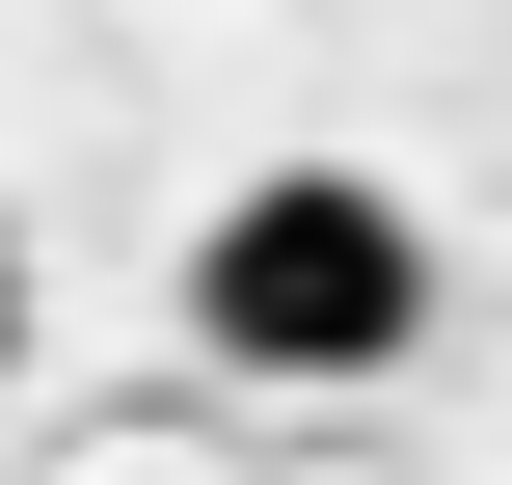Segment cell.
I'll return each mask as SVG.
<instances>
[{
	"instance_id": "1",
	"label": "cell",
	"mask_w": 512,
	"mask_h": 485,
	"mask_svg": "<svg viewBox=\"0 0 512 485\" xmlns=\"http://www.w3.org/2000/svg\"><path fill=\"white\" fill-rule=\"evenodd\" d=\"M189 351L216 378H405L432 351V216L378 162H243L189 216Z\"/></svg>"
},
{
	"instance_id": "2",
	"label": "cell",
	"mask_w": 512,
	"mask_h": 485,
	"mask_svg": "<svg viewBox=\"0 0 512 485\" xmlns=\"http://www.w3.org/2000/svg\"><path fill=\"white\" fill-rule=\"evenodd\" d=\"M0 378H27V243H0Z\"/></svg>"
}]
</instances>
